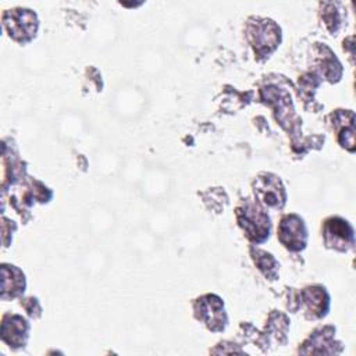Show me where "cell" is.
Segmentation results:
<instances>
[{"instance_id": "cell-1", "label": "cell", "mask_w": 356, "mask_h": 356, "mask_svg": "<svg viewBox=\"0 0 356 356\" xmlns=\"http://www.w3.org/2000/svg\"><path fill=\"white\" fill-rule=\"evenodd\" d=\"M238 225L246 238L253 243H263L270 236L271 222L266 210L260 203L250 199L243 200L235 210Z\"/></svg>"}, {"instance_id": "cell-2", "label": "cell", "mask_w": 356, "mask_h": 356, "mask_svg": "<svg viewBox=\"0 0 356 356\" xmlns=\"http://www.w3.org/2000/svg\"><path fill=\"white\" fill-rule=\"evenodd\" d=\"M246 38L260 58H267L281 42L280 26L267 18L252 17L246 24Z\"/></svg>"}, {"instance_id": "cell-3", "label": "cell", "mask_w": 356, "mask_h": 356, "mask_svg": "<svg viewBox=\"0 0 356 356\" xmlns=\"http://www.w3.org/2000/svg\"><path fill=\"white\" fill-rule=\"evenodd\" d=\"M3 26L13 40L25 44L36 36L39 19L29 8H13L3 14Z\"/></svg>"}, {"instance_id": "cell-4", "label": "cell", "mask_w": 356, "mask_h": 356, "mask_svg": "<svg viewBox=\"0 0 356 356\" xmlns=\"http://www.w3.org/2000/svg\"><path fill=\"white\" fill-rule=\"evenodd\" d=\"M321 236L324 246L335 252L346 253L355 246V231L352 224L339 217L331 216L321 225Z\"/></svg>"}, {"instance_id": "cell-5", "label": "cell", "mask_w": 356, "mask_h": 356, "mask_svg": "<svg viewBox=\"0 0 356 356\" xmlns=\"http://www.w3.org/2000/svg\"><path fill=\"white\" fill-rule=\"evenodd\" d=\"M195 317L203 323L210 331L221 332L228 324V316L224 309V302L214 293L203 295L193 302Z\"/></svg>"}, {"instance_id": "cell-6", "label": "cell", "mask_w": 356, "mask_h": 356, "mask_svg": "<svg viewBox=\"0 0 356 356\" xmlns=\"http://www.w3.org/2000/svg\"><path fill=\"white\" fill-rule=\"evenodd\" d=\"M252 188L257 203L274 210H281L285 206L286 192L280 177L261 172L253 181Z\"/></svg>"}, {"instance_id": "cell-7", "label": "cell", "mask_w": 356, "mask_h": 356, "mask_svg": "<svg viewBox=\"0 0 356 356\" xmlns=\"http://www.w3.org/2000/svg\"><path fill=\"white\" fill-rule=\"evenodd\" d=\"M277 236L281 245L291 252H300L307 243V228L303 218L295 213L285 214L278 224Z\"/></svg>"}, {"instance_id": "cell-8", "label": "cell", "mask_w": 356, "mask_h": 356, "mask_svg": "<svg viewBox=\"0 0 356 356\" xmlns=\"http://www.w3.org/2000/svg\"><path fill=\"white\" fill-rule=\"evenodd\" d=\"M299 306L309 320H321L330 310V295L323 285H310L299 292Z\"/></svg>"}, {"instance_id": "cell-9", "label": "cell", "mask_w": 356, "mask_h": 356, "mask_svg": "<svg viewBox=\"0 0 356 356\" xmlns=\"http://www.w3.org/2000/svg\"><path fill=\"white\" fill-rule=\"evenodd\" d=\"M29 323L18 314H4L1 324V339L13 349L24 348L29 337Z\"/></svg>"}, {"instance_id": "cell-10", "label": "cell", "mask_w": 356, "mask_h": 356, "mask_svg": "<svg viewBox=\"0 0 356 356\" xmlns=\"http://www.w3.org/2000/svg\"><path fill=\"white\" fill-rule=\"evenodd\" d=\"M331 128L337 132L338 143L348 152H355V114L352 110H335L328 115Z\"/></svg>"}, {"instance_id": "cell-11", "label": "cell", "mask_w": 356, "mask_h": 356, "mask_svg": "<svg viewBox=\"0 0 356 356\" xmlns=\"http://www.w3.org/2000/svg\"><path fill=\"white\" fill-rule=\"evenodd\" d=\"M335 327L324 325L313 331V334L303 342V348H299L300 353H341L335 349V345L341 342L334 341Z\"/></svg>"}, {"instance_id": "cell-12", "label": "cell", "mask_w": 356, "mask_h": 356, "mask_svg": "<svg viewBox=\"0 0 356 356\" xmlns=\"http://www.w3.org/2000/svg\"><path fill=\"white\" fill-rule=\"evenodd\" d=\"M316 64L321 75L328 81V82H338L342 76V64L339 60L335 57V54L331 51L328 46L324 43H316Z\"/></svg>"}, {"instance_id": "cell-13", "label": "cell", "mask_w": 356, "mask_h": 356, "mask_svg": "<svg viewBox=\"0 0 356 356\" xmlns=\"http://www.w3.org/2000/svg\"><path fill=\"white\" fill-rule=\"evenodd\" d=\"M1 271H3L1 298L4 300H7V299H14V298L19 296L21 293H24L25 286H26L24 273L18 267L10 266V264H3Z\"/></svg>"}, {"instance_id": "cell-14", "label": "cell", "mask_w": 356, "mask_h": 356, "mask_svg": "<svg viewBox=\"0 0 356 356\" xmlns=\"http://www.w3.org/2000/svg\"><path fill=\"white\" fill-rule=\"evenodd\" d=\"M250 256H252L256 267L260 270V273L266 278H268L271 281L278 278L280 264L271 253H268L266 250H261V249H257V248H250Z\"/></svg>"}, {"instance_id": "cell-15", "label": "cell", "mask_w": 356, "mask_h": 356, "mask_svg": "<svg viewBox=\"0 0 356 356\" xmlns=\"http://www.w3.org/2000/svg\"><path fill=\"white\" fill-rule=\"evenodd\" d=\"M320 6L323 7V10L320 11V17L323 19L325 29L332 36L338 35L341 25H342V18H341V13L338 10V4L337 3H321Z\"/></svg>"}, {"instance_id": "cell-16", "label": "cell", "mask_w": 356, "mask_h": 356, "mask_svg": "<svg viewBox=\"0 0 356 356\" xmlns=\"http://www.w3.org/2000/svg\"><path fill=\"white\" fill-rule=\"evenodd\" d=\"M25 300L29 303V306H28L26 303H24V302H21V306L25 307L26 313H28L31 317H33V318L40 317V314H42V307H40L38 299H36V298H28V299H25Z\"/></svg>"}]
</instances>
